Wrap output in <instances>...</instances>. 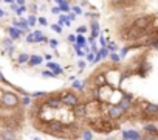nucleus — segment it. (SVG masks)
<instances>
[{
  "label": "nucleus",
  "mask_w": 158,
  "mask_h": 140,
  "mask_svg": "<svg viewBox=\"0 0 158 140\" xmlns=\"http://www.w3.org/2000/svg\"><path fill=\"white\" fill-rule=\"evenodd\" d=\"M0 106L5 109H17L20 106V98L11 90H5L0 98Z\"/></svg>",
  "instance_id": "f257e3e1"
},
{
  "label": "nucleus",
  "mask_w": 158,
  "mask_h": 140,
  "mask_svg": "<svg viewBox=\"0 0 158 140\" xmlns=\"http://www.w3.org/2000/svg\"><path fill=\"white\" fill-rule=\"evenodd\" d=\"M104 73H106V78H107V84L112 86L113 89H116L119 86V83L123 81V70L118 68V67H110Z\"/></svg>",
  "instance_id": "f03ea898"
},
{
  "label": "nucleus",
  "mask_w": 158,
  "mask_h": 140,
  "mask_svg": "<svg viewBox=\"0 0 158 140\" xmlns=\"http://www.w3.org/2000/svg\"><path fill=\"white\" fill-rule=\"evenodd\" d=\"M60 98H62L64 106H67V107H70V109H73L76 104L81 103V97H79L76 92H73V89H71V90H64V92L60 94Z\"/></svg>",
  "instance_id": "7ed1b4c3"
},
{
  "label": "nucleus",
  "mask_w": 158,
  "mask_h": 140,
  "mask_svg": "<svg viewBox=\"0 0 158 140\" xmlns=\"http://www.w3.org/2000/svg\"><path fill=\"white\" fill-rule=\"evenodd\" d=\"M126 111L124 109H121L118 104H109V106H106L104 107V115H107L109 118H112V120H115V121H118V120H121L123 117H126Z\"/></svg>",
  "instance_id": "20e7f679"
},
{
  "label": "nucleus",
  "mask_w": 158,
  "mask_h": 140,
  "mask_svg": "<svg viewBox=\"0 0 158 140\" xmlns=\"http://www.w3.org/2000/svg\"><path fill=\"white\" fill-rule=\"evenodd\" d=\"M153 22H155V17H153V16L144 14V16L135 17V19L132 20V25L136 27V28H139V30H149V28H152Z\"/></svg>",
  "instance_id": "39448f33"
},
{
  "label": "nucleus",
  "mask_w": 158,
  "mask_h": 140,
  "mask_svg": "<svg viewBox=\"0 0 158 140\" xmlns=\"http://www.w3.org/2000/svg\"><path fill=\"white\" fill-rule=\"evenodd\" d=\"M42 104H44V107H47V109H51V111L60 109V107L64 106L60 95H48L47 98H44Z\"/></svg>",
  "instance_id": "423d86ee"
},
{
  "label": "nucleus",
  "mask_w": 158,
  "mask_h": 140,
  "mask_svg": "<svg viewBox=\"0 0 158 140\" xmlns=\"http://www.w3.org/2000/svg\"><path fill=\"white\" fill-rule=\"evenodd\" d=\"M143 114L147 118H158V104L156 103H143Z\"/></svg>",
  "instance_id": "0eeeda50"
},
{
  "label": "nucleus",
  "mask_w": 158,
  "mask_h": 140,
  "mask_svg": "<svg viewBox=\"0 0 158 140\" xmlns=\"http://www.w3.org/2000/svg\"><path fill=\"white\" fill-rule=\"evenodd\" d=\"M71 112H73V115L77 118V120H82V118H87V103H79V104H76L73 109H71Z\"/></svg>",
  "instance_id": "6e6552de"
},
{
  "label": "nucleus",
  "mask_w": 158,
  "mask_h": 140,
  "mask_svg": "<svg viewBox=\"0 0 158 140\" xmlns=\"http://www.w3.org/2000/svg\"><path fill=\"white\" fill-rule=\"evenodd\" d=\"M90 80H92V83H93L95 87H102V86L107 84V78H106V73L104 72H95L90 77Z\"/></svg>",
  "instance_id": "1a4fd4ad"
},
{
  "label": "nucleus",
  "mask_w": 158,
  "mask_h": 140,
  "mask_svg": "<svg viewBox=\"0 0 158 140\" xmlns=\"http://www.w3.org/2000/svg\"><path fill=\"white\" fill-rule=\"evenodd\" d=\"M121 138L123 140H136V138H143V134L138 129H124L121 132Z\"/></svg>",
  "instance_id": "9d476101"
},
{
  "label": "nucleus",
  "mask_w": 158,
  "mask_h": 140,
  "mask_svg": "<svg viewBox=\"0 0 158 140\" xmlns=\"http://www.w3.org/2000/svg\"><path fill=\"white\" fill-rule=\"evenodd\" d=\"M0 140H17V134L13 129H0Z\"/></svg>",
  "instance_id": "9b49d317"
},
{
  "label": "nucleus",
  "mask_w": 158,
  "mask_h": 140,
  "mask_svg": "<svg viewBox=\"0 0 158 140\" xmlns=\"http://www.w3.org/2000/svg\"><path fill=\"white\" fill-rule=\"evenodd\" d=\"M47 68L48 70H51V72L54 73V75H64V68L57 64V62H53V61H50V62H47Z\"/></svg>",
  "instance_id": "f8f14e48"
},
{
  "label": "nucleus",
  "mask_w": 158,
  "mask_h": 140,
  "mask_svg": "<svg viewBox=\"0 0 158 140\" xmlns=\"http://www.w3.org/2000/svg\"><path fill=\"white\" fill-rule=\"evenodd\" d=\"M6 31H8V34H10V37L13 39V41H17L25 31L23 30H20V28H16V27H10V28H6Z\"/></svg>",
  "instance_id": "ddd939ff"
},
{
  "label": "nucleus",
  "mask_w": 158,
  "mask_h": 140,
  "mask_svg": "<svg viewBox=\"0 0 158 140\" xmlns=\"http://www.w3.org/2000/svg\"><path fill=\"white\" fill-rule=\"evenodd\" d=\"M90 28H92V34H90V36H93L95 39L101 36V34H99L101 27H99V20H98V19H93V20L90 22Z\"/></svg>",
  "instance_id": "4468645a"
},
{
  "label": "nucleus",
  "mask_w": 158,
  "mask_h": 140,
  "mask_svg": "<svg viewBox=\"0 0 158 140\" xmlns=\"http://www.w3.org/2000/svg\"><path fill=\"white\" fill-rule=\"evenodd\" d=\"M118 106H119L121 109H124L126 112H129V111L133 107V101H130V100H126V98H121V101L118 103Z\"/></svg>",
  "instance_id": "2eb2a0df"
},
{
  "label": "nucleus",
  "mask_w": 158,
  "mask_h": 140,
  "mask_svg": "<svg viewBox=\"0 0 158 140\" xmlns=\"http://www.w3.org/2000/svg\"><path fill=\"white\" fill-rule=\"evenodd\" d=\"M85 86H87V81L84 80L82 83L79 81V80H74L73 83H71V89H76V90H79V92H82L84 89H85Z\"/></svg>",
  "instance_id": "dca6fc26"
},
{
  "label": "nucleus",
  "mask_w": 158,
  "mask_h": 140,
  "mask_svg": "<svg viewBox=\"0 0 158 140\" xmlns=\"http://www.w3.org/2000/svg\"><path fill=\"white\" fill-rule=\"evenodd\" d=\"M42 61H44L42 56H39V55H31V58H30V61H28V65H30V67H34V65L42 64Z\"/></svg>",
  "instance_id": "f3484780"
},
{
  "label": "nucleus",
  "mask_w": 158,
  "mask_h": 140,
  "mask_svg": "<svg viewBox=\"0 0 158 140\" xmlns=\"http://www.w3.org/2000/svg\"><path fill=\"white\" fill-rule=\"evenodd\" d=\"M87 44H89V42H87V37H85L84 34H77V36H76V45H77V47L85 48V47H89Z\"/></svg>",
  "instance_id": "a211bd4d"
},
{
  "label": "nucleus",
  "mask_w": 158,
  "mask_h": 140,
  "mask_svg": "<svg viewBox=\"0 0 158 140\" xmlns=\"http://www.w3.org/2000/svg\"><path fill=\"white\" fill-rule=\"evenodd\" d=\"M57 24L60 25V27H64V25H67V27H70V20H68V16L67 14H64V13H60L59 16H57Z\"/></svg>",
  "instance_id": "6ab92c4d"
},
{
  "label": "nucleus",
  "mask_w": 158,
  "mask_h": 140,
  "mask_svg": "<svg viewBox=\"0 0 158 140\" xmlns=\"http://www.w3.org/2000/svg\"><path fill=\"white\" fill-rule=\"evenodd\" d=\"M81 137L84 138V140H93V131L90 129V128H84L82 131H81Z\"/></svg>",
  "instance_id": "aec40b11"
},
{
  "label": "nucleus",
  "mask_w": 158,
  "mask_h": 140,
  "mask_svg": "<svg viewBox=\"0 0 158 140\" xmlns=\"http://www.w3.org/2000/svg\"><path fill=\"white\" fill-rule=\"evenodd\" d=\"M34 37H36V42H39V44L48 42V37H47V36H44L40 30H36V31H34Z\"/></svg>",
  "instance_id": "412c9836"
},
{
  "label": "nucleus",
  "mask_w": 158,
  "mask_h": 140,
  "mask_svg": "<svg viewBox=\"0 0 158 140\" xmlns=\"http://www.w3.org/2000/svg\"><path fill=\"white\" fill-rule=\"evenodd\" d=\"M30 58H31V55H28V53H20L19 58H17V62H19V64H28Z\"/></svg>",
  "instance_id": "4be33fe9"
},
{
  "label": "nucleus",
  "mask_w": 158,
  "mask_h": 140,
  "mask_svg": "<svg viewBox=\"0 0 158 140\" xmlns=\"http://www.w3.org/2000/svg\"><path fill=\"white\" fill-rule=\"evenodd\" d=\"M144 132H150V134H156L158 132V128L153 125V123H147L144 126Z\"/></svg>",
  "instance_id": "5701e85b"
},
{
  "label": "nucleus",
  "mask_w": 158,
  "mask_h": 140,
  "mask_svg": "<svg viewBox=\"0 0 158 140\" xmlns=\"http://www.w3.org/2000/svg\"><path fill=\"white\" fill-rule=\"evenodd\" d=\"M48 94L45 90H37V92H31V98H47Z\"/></svg>",
  "instance_id": "b1692460"
},
{
  "label": "nucleus",
  "mask_w": 158,
  "mask_h": 140,
  "mask_svg": "<svg viewBox=\"0 0 158 140\" xmlns=\"http://www.w3.org/2000/svg\"><path fill=\"white\" fill-rule=\"evenodd\" d=\"M110 61L113 62V64H119L121 62V56H119V53H116V51H113V53H110Z\"/></svg>",
  "instance_id": "393cba45"
},
{
  "label": "nucleus",
  "mask_w": 158,
  "mask_h": 140,
  "mask_svg": "<svg viewBox=\"0 0 158 140\" xmlns=\"http://www.w3.org/2000/svg\"><path fill=\"white\" fill-rule=\"evenodd\" d=\"M31 100H33V98H31L30 95H28V97H23V98L20 100V104H22L23 107H30V106H31Z\"/></svg>",
  "instance_id": "a878e982"
},
{
  "label": "nucleus",
  "mask_w": 158,
  "mask_h": 140,
  "mask_svg": "<svg viewBox=\"0 0 158 140\" xmlns=\"http://www.w3.org/2000/svg\"><path fill=\"white\" fill-rule=\"evenodd\" d=\"M99 55L102 56V59H106V58L110 56V50H109L107 47H101V48H99Z\"/></svg>",
  "instance_id": "bb28decb"
},
{
  "label": "nucleus",
  "mask_w": 158,
  "mask_h": 140,
  "mask_svg": "<svg viewBox=\"0 0 158 140\" xmlns=\"http://www.w3.org/2000/svg\"><path fill=\"white\" fill-rule=\"evenodd\" d=\"M107 48L110 50V53H113V51H116V50H118L116 44H115L113 41H110V39H107Z\"/></svg>",
  "instance_id": "cd10ccee"
},
{
  "label": "nucleus",
  "mask_w": 158,
  "mask_h": 140,
  "mask_svg": "<svg viewBox=\"0 0 158 140\" xmlns=\"http://www.w3.org/2000/svg\"><path fill=\"white\" fill-rule=\"evenodd\" d=\"M42 77H44V78H57V75H54L51 70H48V68L42 72Z\"/></svg>",
  "instance_id": "c85d7f7f"
},
{
  "label": "nucleus",
  "mask_w": 158,
  "mask_h": 140,
  "mask_svg": "<svg viewBox=\"0 0 158 140\" xmlns=\"http://www.w3.org/2000/svg\"><path fill=\"white\" fill-rule=\"evenodd\" d=\"M27 20H28V25H30V27H34V25L37 24V17H36L34 14H30Z\"/></svg>",
  "instance_id": "c756f323"
},
{
  "label": "nucleus",
  "mask_w": 158,
  "mask_h": 140,
  "mask_svg": "<svg viewBox=\"0 0 158 140\" xmlns=\"http://www.w3.org/2000/svg\"><path fill=\"white\" fill-rule=\"evenodd\" d=\"M51 30H53L54 33H57V34H62V31H64V27H60L59 24H54V25H51Z\"/></svg>",
  "instance_id": "7c9ffc66"
},
{
  "label": "nucleus",
  "mask_w": 158,
  "mask_h": 140,
  "mask_svg": "<svg viewBox=\"0 0 158 140\" xmlns=\"http://www.w3.org/2000/svg\"><path fill=\"white\" fill-rule=\"evenodd\" d=\"M129 51H130V47H129V45H124V47L121 48V51H119V56H121V59H123V58H126Z\"/></svg>",
  "instance_id": "2f4dec72"
},
{
  "label": "nucleus",
  "mask_w": 158,
  "mask_h": 140,
  "mask_svg": "<svg viewBox=\"0 0 158 140\" xmlns=\"http://www.w3.org/2000/svg\"><path fill=\"white\" fill-rule=\"evenodd\" d=\"M87 31H89L87 25H81V27H77V28H76V33H77V34H85Z\"/></svg>",
  "instance_id": "473e14b6"
},
{
  "label": "nucleus",
  "mask_w": 158,
  "mask_h": 140,
  "mask_svg": "<svg viewBox=\"0 0 158 140\" xmlns=\"http://www.w3.org/2000/svg\"><path fill=\"white\" fill-rule=\"evenodd\" d=\"M121 95H123V98H126V100H130V101L135 100V97H133L132 94H129L127 90H121Z\"/></svg>",
  "instance_id": "72a5a7b5"
},
{
  "label": "nucleus",
  "mask_w": 158,
  "mask_h": 140,
  "mask_svg": "<svg viewBox=\"0 0 158 140\" xmlns=\"http://www.w3.org/2000/svg\"><path fill=\"white\" fill-rule=\"evenodd\" d=\"M71 11H73L74 14H77V16L82 14V10H81V7H79V5H71Z\"/></svg>",
  "instance_id": "f704fd0d"
},
{
  "label": "nucleus",
  "mask_w": 158,
  "mask_h": 140,
  "mask_svg": "<svg viewBox=\"0 0 158 140\" xmlns=\"http://www.w3.org/2000/svg\"><path fill=\"white\" fill-rule=\"evenodd\" d=\"M95 55H96V53H93V51H89V53L85 55V59H87L90 64H93V61H95Z\"/></svg>",
  "instance_id": "c9c22d12"
},
{
  "label": "nucleus",
  "mask_w": 158,
  "mask_h": 140,
  "mask_svg": "<svg viewBox=\"0 0 158 140\" xmlns=\"http://www.w3.org/2000/svg\"><path fill=\"white\" fill-rule=\"evenodd\" d=\"M48 45H50L51 48H57L59 41H57V39H48Z\"/></svg>",
  "instance_id": "e433bc0d"
},
{
  "label": "nucleus",
  "mask_w": 158,
  "mask_h": 140,
  "mask_svg": "<svg viewBox=\"0 0 158 140\" xmlns=\"http://www.w3.org/2000/svg\"><path fill=\"white\" fill-rule=\"evenodd\" d=\"M36 42V37H34V33H30L27 36V44H34Z\"/></svg>",
  "instance_id": "4c0bfd02"
},
{
  "label": "nucleus",
  "mask_w": 158,
  "mask_h": 140,
  "mask_svg": "<svg viewBox=\"0 0 158 140\" xmlns=\"http://www.w3.org/2000/svg\"><path fill=\"white\" fill-rule=\"evenodd\" d=\"M76 36H77V34H73V33H71V34H68L67 41H68V42H70V44L73 45V44H76Z\"/></svg>",
  "instance_id": "58836bf2"
},
{
  "label": "nucleus",
  "mask_w": 158,
  "mask_h": 140,
  "mask_svg": "<svg viewBox=\"0 0 158 140\" xmlns=\"http://www.w3.org/2000/svg\"><path fill=\"white\" fill-rule=\"evenodd\" d=\"M3 45H5L6 48L13 47V39H11V37H6V39H3Z\"/></svg>",
  "instance_id": "ea45409f"
},
{
  "label": "nucleus",
  "mask_w": 158,
  "mask_h": 140,
  "mask_svg": "<svg viewBox=\"0 0 158 140\" xmlns=\"http://www.w3.org/2000/svg\"><path fill=\"white\" fill-rule=\"evenodd\" d=\"M77 67H79V70L82 72V70L87 67V62H85V61H82V59H81V61H77Z\"/></svg>",
  "instance_id": "a19ab883"
},
{
  "label": "nucleus",
  "mask_w": 158,
  "mask_h": 140,
  "mask_svg": "<svg viewBox=\"0 0 158 140\" xmlns=\"http://www.w3.org/2000/svg\"><path fill=\"white\" fill-rule=\"evenodd\" d=\"M67 16H68V20H70V22H74V20L77 19V14H74L73 11H70V13H68Z\"/></svg>",
  "instance_id": "79ce46f5"
},
{
  "label": "nucleus",
  "mask_w": 158,
  "mask_h": 140,
  "mask_svg": "<svg viewBox=\"0 0 158 140\" xmlns=\"http://www.w3.org/2000/svg\"><path fill=\"white\" fill-rule=\"evenodd\" d=\"M37 22H39L42 27H47V25H48V20H47V17H44V16H42V17H39V19H37Z\"/></svg>",
  "instance_id": "37998d69"
},
{
  "label": "nucleus",
  "mask_w": 158,
  "mask_h": 140,
  "mask_svg": "<svg viewBox=\"0 0 158 140\" xmlns=\"http://www.w3.org/2000/svg\"><path fill=\"white\" fill-rule=\"evenodd\" d=\"M99 44H101V47H107V39H106L102 34L99 36Z\"/></svg>",
  "instance_id": "c03bdc74"
},
{
  "label": "nucleus",
  "mask_w": 158,
  "mask_h": 140,
  "mask_svg": "<svg viewBox=\"0 0 158 140\" xmlns=\"http://www.w3.org/2000/svg\"><path fill=\"white\" fill-rule=\"evenodd\" d=\"M101 61H102V56H101V55H99V51H98V53L95 55V61H93V64H99Z\"/></svg>",
  "instance_id": "a18cd8bd"
},
{
  "label": "nucleus",
  "mask_w": 158,
  "mask_h": 140,
  "mask_svg": "<svg viewBox=\"0 0 158 140\" xmlns=\"http://www.w3.org/2000/svg\"><path fill=\"white\" fill-rule=\"evenodd\" d=\"M54 2L57 3V7H60V5H70V0H54Z\"/></svg>",
  "instance_id": "49530a36"
},
{
  "label": "nucleus",
  "mask_w": 158,
  "mask_h": 140,
  "mask_svg": "<svg viewBox=\"0 0 158 140\" xmlns=\"http://www.w3.org/2000/svg\"><path fill=\"white\" fill-rule=\"evenodd\" d=\"M51 13L56 14V16H59V14H60V8H59V7H53V8H51Z\"/></svg>",
  "instance_id": "de8ad7c7"
},
{
  "label": "nucleus",
  "mask_w": 158,
  "mask_h": 140,
  "mask_svg": "<svg viewBox=\"0 0 158 140\" xmlns=\"http://www.w3.org/2000/svg\"><path fill=\"white\" fill-rule=\"evenodd\" d=\"M0 83H3V84H8V86H11V84H10V83L6 81V78H5V77L2 75V72H0Z\"/></svg>",
  "instance_id": "09e8293b"
},
{
  "label": "nucleus",
  "mask_w": 158,
  "mask_h": 140,
  "mask_svg": "<svg viewBox=\"0 0 158 140\" xmlns=\"http://www.w3.org/2000/svg\"><path fill=\"white\" fill-rule=\"evenodd\" d=\"M25 11H27V7H25V5H23V7H19V10H17V11H16V13H17V14H19V16H20V14H22V13H25Z\"/></svg>",
  "instance_id": "8fccbe9b"
},
{
  "label": "nucleus",
  "mask_w": 158,
  "mask_h": 140,
  "mask_svg": "<svg viewBox=\"0 0 158 140\" xmlns=\"http://www.w3.org/2000/svg\"><path fill=\"white\" fill-rule=\"evenodd\" d=\"M30 11H31L33 14H34V13H37V7H36L34 3H33V5H30Z\"/></svg>",
  "instance_id": "3c124183"
},
{
  "label": "nucleus",
  "mask_w": 158,
  "mask_h": 140,
  "mask_svg": "<svg viewBox=\"0 0 158 140\" xmlns=\"http://www.w3.org/2000/svg\"><path fill=\"white\" fill-rule=\"evenodd\" d=\"M51 58H53V56H51V55H48V53H47V55H44V59H45L47 62H50V61H51Z\"/></svg>",
  "instance_id": "603ef678"
},
{
  "label": "nucleus",
  "mask_w": 158,
  "mask_h": 140,
  "mask_svg": "<svg viewBox=\"0 0 158 140\" xmlns=\"http://www.w3.org/2000/svg\"><path fill=\"white\" fill-rule=\"evenodd\" d=\"M89 5V0H81V5L79 7H87Z\"/></svg>",
  "instance_id": "864d4df0"
},
{
  "label": "nucleus",
  "mask_w": 158,
  "mask_h": 140,
  "mask_svg": "<svg viewBox=\"0 0 158 140\" xmlns=\"http://www.w3.org/2000/svg\"><path fill=\"white\" fill-rule=\"evenodd\" d=\"M16 3H17L19 7H23V5H25V0H16Z\"/></svg>",
  "instance_id": "5fc2aeb1"
},
{
  "label": "nucleus",
  "mask_w": 158,
  "mask_h": 140,
  "mask_svg": "<svg viewBox=\"0 0 158 140\" xmlns=\"http://www.w3.org/2000/svg\"><path fill=\"white\" fill-rule=\"evenodd\" d=\"M152 48H155V50H158V41H156V42H155V44L152 45Z\"/></svg>",
  "instance_id": "6e6d98bb"
},
{
  "label": "nucleus",
  "mask_w": 158,
  "mask_h": 140,
  "mask_svg": "<svg viewBox=\"0 0 158 140\" xmlns=\"http://www.w3.org/2000/svg\"><path fill=\"white\" fill-rule=\"evenodd\" d=\"M68 80H70V81H71V83H73V81H74V80H76V77H74V75H71V77H70V78H68Z\"/></svg>",
  "instance_id": "4d7b16f0"
},
{
  "label": "nucleus",
  "mask_w": 158,
  "mask_h": 140,
  "mask_svg": "<svg viewBox=\"0 0 158 140\" xmlns=\"http://www.w3.org/2000/svg\"><path fill=\"white\" fill-rule=\"evenodd\" d=\"M6 3H14V0H5Z\"/></svg>",
  "instance_id": "13d9d810"
},
{
  "label": "nucleus",
  "mask_w": 158,
  "mask_h": 140,
  "mask_svg": "<svg viewBox=\"0 0 158 140\" xmlns=\"http://www.w3.org/2000/svg\"><path fill=\"white\" fill-rule=\"evenodd\" d=\"M3 16H5V13H3L2 10H0V17H3Z\"/></svg>",
  "instance_id": "bf43d9fd"
},
{
  "label": "nucleus",
  "mask_w": 158,
  "mask_h": 140,
  "mask_svg": "<svg viewBox=\"0 0 158 140\" xmlns=\"http://www.w3.org/2000/svg\"><path fill=\"white\" fill-rule=\"evenodd\" d=\"M153 140H158V132L155 134V137H153Z\"/></svg>",
  "instance_id": "052dcab7"
},
{
  "label": "nucleus",
  "mask_w": 158,
  "mask_h": 140,
  "mask_svg": "<svg viewBox=\"0 0 158 140\" xmlns=\"http://www.w3.org/2000/svg\"><path fill=\"white\" fill-rule=\"evenodd\" d=\"M33 140H42V138H40V137H34Z\"/></svg>",
  "instance_id": "680f3d73"
},
{
  "label": "nucleus",
  "mask_w": 158,
  "mask_h": 140,
  "mask_svg": "<svg viewBox=\"0 0 158 140\" xmlns=\"http://www.w3.org/2000/svg\"><path fill=\"white\" fill-rule=\"evenodd\" d=\"M136 140H143V138H136Z\"/></svg>",
  "instance_id": "e2e57ef3"
},
{
  "label": "nucleus",
  "mask_w": 158,
  "mask_h": 140,
  "mask_svg": "<svg viewBox=\"0 0 158 140\" xmlns=\"http://www.w3.org/2000/svg\"><path fill=\"white\" fill-rule=\"evenodd\" d=\"M82 140H84V138H82Z\"/></svg>",
  "instance_id": "0e129e2a"
}]
</instances>
